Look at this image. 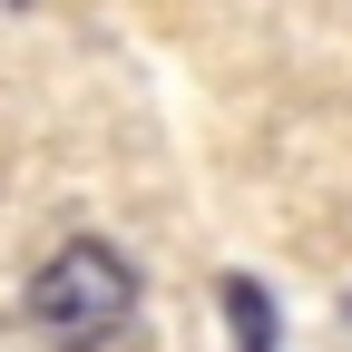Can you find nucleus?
<instances>
[{
  "label": "nucleus",
  "instance_id": "nucleus-2",
  "mask_svg": "<svg viewBox=\"0 0 352 352\" xmlns=\"http://www.w3.org/2000/svg\"><path fill=\"white\" fill-rule=\"evenodd\" d=\"M264 314H274V303H264L254 284H235V333H245V352H274V323H264Z\"/></svg>",
  "mask_w": 352,
  "mask_h": 352
},
{
  "label": "nucleus",
  "instance_id": "nucleus-1",
  "mask_svg": "<svg viewBox=\"0 0 352 352\" xmlns=\"http://www.w3.org/2000/svg\"><path fill=\"white\" fill-rule=\"evenodd\" d=\"M127 314H138V274H127V254L98 245V235H69L30 274V333L59 342V352H98Z\"/></svg>",
  "mask_w": 352,
  "mask_h": 352
}]
</instances>
